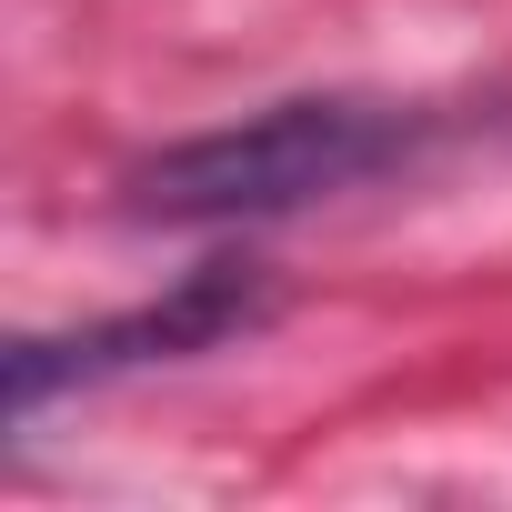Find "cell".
Here are the masks:
<instances>
[{"label":"cell","mask_w":512,"mask_h":512,"mask_svg":"<svg viewBox=\"0 0 512 512\" xmlns=\"http://www.w3.org/2000/svg\"><path fill=\"white\" fill-rule=\"evenodd\" d=\"M402 121L372 101H282L262 121L201 131L131 171V211L151 221H272L332 191H362L382 161H402Z\"/></svg>","instance_id":"6da1fadb"},{"label":"cell","mask_w":512,"mask_h":512,"mask_svg":"<svg viewBox=\"0 0 512 512\" xmlns=\"http://www.w3.org/2000/svg\"><path fill=\"white\" fill-rule=\"evenodd\" d=\"M251 312H262V292H251V272L211 262L191 272L171 302L151 312H121V322H91L71 342H11V422H31L51 392L71 382H101V372H141V362H181V352H211L221 332H241Z\"/></svg>","instance_id":"7a4b0ae2"}]
</instances>
